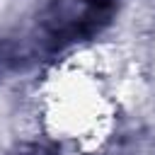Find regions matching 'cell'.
I'll list each match as a JSON object with an SVG mask.
<instances>
[{
	"label": "cell",
	"mask_w": 155,
	"mask_h": 155,
	"mask_svg": "<svg viewBox=\"0 0 155 155\" xmlns=\"http://www.w3.org/2000/svg\"><path fill=\"white\" fill-rule=\"evenodd\" d=\"M116 10L114 0H56L39 17V34L48 48H63L99 34Z\"/></svg>",
	"instance_id": "1"
}]
</instances>
